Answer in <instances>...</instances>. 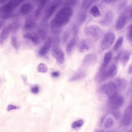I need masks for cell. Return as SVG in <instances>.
Masks as SVG:
<instances>
[{
	"mask_svg": "<svg viewBox=\"0 0 132 132\" xmlns=\"http://www.w3.org/2000/svg\"><path fill=\"white\" fill-rule=\"evenodd\" d=\"M73 13V10L70 7H67L61 9L52 22V31L55 33L59 32L60 28L68 23Z\"/></svg>",
	"mask_w": 132,
	"mask_h": 132,
	"instance_id": "6da1fadb",
	"label": "cell"
},
{
	"mask_svg": "<svg viewBox=\"0 0 132 132\" xmlns=\"http://www.w3.org/2000/svg\"><path fill=\"white\" fill-rule=\"evenodd\" d=\"M123 102V97L117 93L109 98V104L111 110L118 109L122 105Z\"/></svg>",
	"mask_w": 132,
	"mask_h": 132,
	"instance_id": "7a4b0ae2",
	"label": "cell"
},
{
	"mask_svg": "<svg viewBox=\"0 0 132 132\" xmlns=\"http://www.w3.org/2000/svg\"><path fill=\"white\" fill-rule=\"evenodd\" d=\"M115 38V36L114 33L109 32L106 33L101 43L102 50H105L108 49L113 44Z\"/></svg>",
	"mask_w": 132,
	"mask_h": 132,
	"instance_id": "3957f363",
	"label": "cell"
},
{
	"mask_svg": "<svg viewBox=\"0 0 132 132\" xmlns=\"http://www.w3.org/2000/svg\"><path fill=\"white\" fill-rule=\"evenodd\" d=\"M101 89L103 93L108 95V98L117 93L116 85L113 82H109L103 85Z\"/></svg>",
	"mask_w": 132,
	"mask_h": 132,
	"instance_id": "277c9868",
	"label": "cell"
},
{
	"mask_svg": "<svg viewBox=\"0 0 132 132\" xmlns=\"http://www.w3.org/2000/svg\"><path fill=\"white\" fill-rule=\"evenodd\" d=\"M131 54V52L129 51L122 50L115 57V59L117 61L119 60L122 64L125 66L129 61Z\"/></svg>",
	"mask_w": 132,
	"mask_h": 132,
	"instance_id": "5b68a950",
	"label": "cell"
},
{
	"mask_svg": "<svg viewBox=\"0 0 132 132\" xmlns=\"http://www.w3.org/2000/svg\"><path fill=\"white\" fill-rule=\"evenodd\" d=\"M52 53L53 57L57 62L60 64H62L64 60V54L62 50L57 46H54L52 49Z\"/></svg>",
	"mask_w": 132,
	"mask_h": 132,
	"instance_id": "8992f818",
	"label": "cell"
},
{
	"mask_svg": "<svg viewBox=\"0 0 132 132\" xmlns=\"http://www.w3.org/2000/svg\"><path fill=\"white\" fill-rule=\"evenodd\" d=\"M24 0H11L2 8V10L6 14L10 12Z\"/></svg>",
	"mask_w": 132,
	"mask_h": 132,
	"instance_id": "52a82bcc",
	"label": "cell"
},
{
	"mask_svg": "<svg viewBox=\"0 0 132 132\" xmlns=\"http://www.w3.org/2000/svg\"><path fill=\"white\" fill-rule=\"evenodd\" d=\"M97 60L96 55L93 53H89L86 54L83 58L82 61V65L85 67L91 66L95 64Z\"/></svg>",
	"mask_w": 132,
	"mask_h": 132,
	"instance_id": "ba28073f",
	"label": "cell"
},
{
	"mask_svg": "<svg viewBox=\"0 0 132 132\" xmlns=\"http://www.w3.org/2000/svg\"><path fill=\"white\" fill-rule=\"evenodd\" d=\"M132 105L131 104L126 109L123 117L122 123L126 126H129L132 121Z\"/></svg>",
	"mask_w": 132,
	"mask_h": 132,
	"instance_id": "9c48e42d",
	"label": "cell"
},
{
	"mask_svg": "<svg viewBox=\"0 0 132 132\" xmlns=\"http://www.w3.org/2000/svg\"><path fill=\"white\" fill-rule=\"evenodd\" d=\"M100 32L101 29L100 28L94 25L87 27L85 30V33L86 35L93 37L98 36Z\"/></svg>",
	"mask_w": 132,
	"mask_h": 132,
	"instance_id": "30bf717a",
	"label": "cell"
},
{
	"mask_svg": "<svg viewBox=\"0 0 132 132\" xmlns=\"http://www.w3.org/2000/svg\"><path fill=\"white\" fill-rule=\"evenodd\" d=\"M109 78L108 69L101 66L96 76V79L97 81L100 82Z\"/></svg>",
	"mask_w": 132,
	"mask_h": 132,
	"instance_id": "8fae6325",
	"label": "cell"
},
{
	"mask_svg": "<svg viewBox=\"0 0 132 132\" xmlns=\"http://www.w3.org/2000/svg\"><path fill=\"white\" fill-rule=\"evenodd\" d=\"M12 26L11 24L5 27L0 34V44H2L8 37L10 32L12 30Z\"/></svg>",
	"mask_w": 132,
	"mask_h": 132,
	"instance_id": "7c38bea8",
	"label": "cell"
},
{
	"mask_svg": "<svg viewBox=\"0 0 132 132\" xmlns=\"http://www.w3.org/2000/svg\"><path fill=\"white\" fill-rule=\"evenodd\" d=\"M61 2V0H57L49 7L45 14L46 19H49L52 16Z\"/></svg>",
	"mask_w": 132,
	"mask_h": 132,
	"instance_id": "4fadbf2b",
	"label": "cell"
},
{
	"mask_svg": "<svg viewBox=\"0 0 132 132\" xmlns=\"http://www.w3.org/2000/svg\"><path fill=\"white\" fill-rule=\"evenodd\" d=\"M52 44L51 39L49 38L46 41L39 51V55L42 56L45 55L49 51Z\"/></svg>",
	"mask_w": 132,
	"mask_h": 132,
	"instance_id": "5bb4252c",
	"label": "cell"
},
{
	"mask_svg": "<svg viewBox=\"0 0 132 132\" xmlns=\"http://www.w3.org/2000/svg\"><path fill=\"white\" fill-rule=\"evenodd\" d=\"M127 21V18L124 15H120L117 19L115 23V28L117 30H119L125 26Z\"/></svg>",
	"mask_w": 132,
	"mask_h": 132,
	"instance_id": "9a60e30c",
	"label": "cell"
},
{
	"mask_svg": "<svg viewBox=\"0 0 132 132\" xmlns=\"http://www.w3.org/2000/svg\"><path fill=\"white\" fill-rule=\"evenodd\" d=\"M114 83L117 89H118L121 91L124 90L126 88L127 85V81L122 78H118L117 79Z\"/></svg>",
	"mask_w": 132,
	"mask_h": 132,
	"instance_id": "2e32d148",
	"label": "cell"
},
{
	"mask_svg": "<svg viewBox=\"0 0 132 132\" xmlns=\"http://www.w3.org/2000/svg\"><path fill=\"white\" fill-rule=\"evenodd\" d=\"M113 18V14L111 11L107 12L104 18L101 21V24L104 26H109L111 23Z\"/></svg>",
	"mask_w": 132,
	"mask_h": 132,
	"instance_id": "e0dca14e",
	"label": "cell"
},
{
	"mask_svg": "<svg viewBox=\"0 0 132 132\" xmlns=\"http://www.w3.org/2000/svg\"><path fill=\"white\" fill-rule=\"evenodd\" d=\"M78 39L77 36H75L69 41L66 48V51L68 53L71 52L77 44Z\"/></svg>",
	"mask_w": 132,
	"mask_h": 132,
	"instance_id": "ac0fdd59",
	"label": "cell"
},
{
	"mask_svg": "<svg viewBox=\"0 0 132 132\" xmlns=\"http://www.w3.org/2000/svg\"><path fill=\"white\" fill-rule=\"evenodd\" d=\"M32 9V5L30 3H27L23 4L21 7L20 9L21 14L25 15L29 13Z\"/></svg>",
	"mask_w": 132,
	"mask_h": 132,
	"instance_id": "d6986e66",
	"label": "cell"
},
{
	"mask_svg": "<svg viewBox=\"0 0 132 132\" xmlns=\"http://www.w3.org/2000/svg\"><path fill=\"white\" fill-rule=\"evenodd\" d=\"M112 55V51L109 50L106 52L104 55L103 62L101 66L105 68H106L109 62L110 61Z\"/></svg>",
	"mask_w": 132,
	"mask_h": 132,
	"instance_id": "ffe728a7",
	"label": "cell"
},
{
	"mask_svg": "<svg viewBox=\"0 0 132 132\" xmlns=\"http://www.w3.org/2000/svg\"><path fill=\"white\" fill-rule=\"evenodd\" d=\"M89 45L87 42L85 40H82L79 44L78 49L79 51L81 53L85 52L88 50Z\"/></svg>",
	"mask_w": 132,
	"mask_h": 132,
	"instance_id": "44dd1931",
	"label": "cell"
},
{
	"mask_svg": "<svg viewBox=\"0 0 132 132\" xmlns=\"http://www.w3.org/2000/svg\"><path fill=\"white\" fill-rule=\"evenodd\" d=\"M85 73L82 71H79L74 74L70 78L69 81H73L82 78L85 76Z\"/></svg>",
	"mask_w": 132,
	"mask_h": 132,
	"instance_id": "7402d4cb",
	"label": "cell"
},
{
	"mask_svg": "<svg viewBox=\"0 0 132 132\" xmlns=\"http://www.w3.org/2000/svg\"><path fill=\"white\" fill-rule=\"evenodd\" d=\"M35 25V22L34 20L31 18H29L26 21L24 28L26 30H29L33 28Z\"/></svg>",
	"mask_w": 132,
	"mask_h": 132,
	"instance_id": "603a6c76",
	"label": "cell"
},
{
	"mask_svg": "<svg viewBox=\"0 0 132 132\" xmlns=\"http://www.w3.org/2000/svg\"><path fill=\"white\" fill-rule=\"evenodd\" d=\"M117 68L114 64L112 65L108 69V72L109 78L113 77L117 74Z\"/></svg>",
	"mask_w": 132,
	"mask_h": 132,
	"instance_id": "cb8c5ba5",
	"label": "cell"
},
{
	"mask_svg": "<svg viewBox=\"0 0 132 132\" xmlns=\"http://www.w3.org/2000/svg\"><path fill=\"white\" fill-rule=\"evenodd\" d=\"M123 41L122 36L119 37L117 40L113 48V50L114 51L118 50L121 47Z\"/></svg>",
	"mask_w": 132,
	"mask_h": 132,
	"instance_id": "d4e9b609",
	"label": "cell"
},
{
	"mask_svg": "<svg viewBox=\"0 0 132 132\" xmlns=\"http://www.w3.org/2000/svg\"><path fill=\"white\" fill-rule=\"evenodd\" d=\"M90 13V14L94 17H98L101 15L100 12L98 7L96 6H94L91 9Z\"/></svg>",
	"mask_w": 132,
	"mask_h": 132,
	"instance_id": "484cf974",
	"label": "cell"
},
{
	"mask_svg": "<svg viewBox=\"0 0 132 132\" xmlns=\"http://www.w3.org/2000/svg\"><path fill=\"white\" fill-rule=\"evenodd\" d=\"M37 70L39 72L45 73L48 71V68L47 65L45 64L41 63L38 66Z\"/></svg>",
	"mask_w": 132,
	"mask_h": 132,
	"instance_id": "4316f807",
	"label": "cell"
},
{
	"mask_svg": "<svg viewBox=\"0 0 132 132\" xmlns=\"http://www.w3.org/2000/svg\"><path fill=\"white\" fill-rule=\"evenodd\" d=\"M94 0H83L82 3V7L85 9L89 8L93 3Z\"/></svg>",
	"mask_w": 132,
	"mask_h": 132,
	"instance_id": "83f0119b",
	"label": "cell"
},
{
	"mask_svg": "<svg viewBox=\"0 0 132 132\" xmlns=\"http://www.w3.org/2000/svg\"><path fill=\"white\" fill-rule=\"evenodd\" d=\"M114 121L113 119L111 118H109L105 123L104 127L106 128H109L112 127Z\"/></svg>",
	"mask_w": 132,
	"mask_h": 132,
	"instance_id": "f1b7e54d",
	"label": "cell"
},
{
	"mask_svg": "<svg viewBox=\"0 0 132 132\" xmlns=\"http://www.w3.org/2000/svg\"><path fill=\"white\" fill-rule=\"evenodd\" d=\"M79 0H66L65 5L67 7L73 6L76 5L78 3Z\"/></svg>",
	"mask_w": 132,
	"mask_h": 132,
	"instance_id": "f546056e",
	"label": "cell"
},
{
	"mask_svg": "<svg viewBox=\"0 0 132 132\" xmlns=\"http://www.w3.org/2000/svg\"><path fill=\"white\" fill-rule=\"evenodd\" d=\"M84 121L82 120H79L73 122L72 125V127L73 128L79 127L83 125Z\"/></svg>",
	"mask_w": 132,
	"mask_h": 132,
	"instance_id": "4dcf8cb0",
	"label": "cell"
},
{
	"mask_svg": "<svg viewBox=\"0 0 132 132\" xmlns=\"http://www.w3.org/2000/svg\"><path fill=\"white\" fill-rule=\"evenodd\" d=\"M118 109L112 110L111 113L114 118L117 119H119L121 116V114Z\"/></svg>",
	"mask_w": 132,
	"mask_h": 132,
	"instance_id": "1f68e13d",
	"label": "cell"
},
{
	"mask_svg": "<svg viewBox=\"0 0 132 132\" xmlns=\"http://www.w3.org/2000/svg\"><path fill=\"white\" fill-rule=\"evenodd\" d=\"M11 42L12 46L16 50L18 49L19 46L16 38L15 36H12L11 38Z\"/></svg>",
	"mask_w": 132,
	"mask_h": 132,
	"instance_id": "d6a6232c",
	"label": "cell"
},
{
	"mask_svg": "<svg viewBox=\"0 0 132 132\" xmlns=\"http://www.w3.org/2000/svg\"><path fill=\"white\" fill-rule=\"evenodd\" d=\"M30 39L33 43L36 44H39L40 42L39 37L35 34H32Z\"/></svg>",
	"mask_w": 132,
	"mask_h": 132,
	"instance_id": "836d02e7",
	"label": "cell"
},
{
	"mask_svg": "<svg viewBox=\"0 0 132 132\" xmlns=\"http://www.w3.org/2000/svg\"><path fill=\"white\" fill-rule=\"evenodd\" d=\"M128 32L127 34V37L128 39L130 41L132 40V26L131 24L129 26L128 28Z\"/></svg>",
	"mask_w": 132,
	"mask_h": 132,
	"instance_id": "e575fe53",
	"label": "cell"
},
{
	"mask_svg": "<svg viewBox=\"0 0 132 132\" xmlns=\"http://www.w3.org/2000/svg\"><path fill=\"white\" fill-rule=\"evenodd\" d=\"M20 107L17 106L12 104L9 105L7 107V111H10L12 110H16L19 109Z\"/></svg>",
	"mask_w": 132,
	"mask_h": 132,
	"instance_id": "d590c367",
	"label": "cell"
},
{
	"mask_svg": "<svg viewBox=\"0 0 132 132\" xmlns=\"http://www.w3.org/2000/svg\"><path fill=\"white\" fill-rule=\"evenodd\" d=\"M69 36V34L68 32H65L64 33L62 38L63 41L64 43H65L67 41Z\"/></svg>",
	"mask_w": 132,
	"mask_h": 132,
	"instance_id": "8d00e7d4",
	"label": "cell"
},
{
	"mask_svg": "<svg viewBox=\"0 0 132 132\" xmlns=\"http://www.w3.org/2000/svg\"><path fill=\"white\" fill-rule=\"evenodd\" d=\"M39 91V88L37 86L33 87L31 89V92L34 94H37L38 93Z\"/></svg>",
	"mask_w": 132,
	"mask_h": 132,
	"instance_id": "74e56055",
	"label": "cell"
},
{
	"mask_svg": "<svg viewBox=\"0 0 132 132\" xmlns=\"http://www.w3.org/2000/svg\"><path fill=\"white\" fill-rule=\"evenodd\" d=\"M86 18V15L84 13H82L80 14L79 16V20L81 22H83L85 20Z\"/></svg>",
	"mask_w": 132,
	"mask_h": 132,
	"instance_id": "f35d334b",
	"label": "cell"
},
{
	"mask_svg": "<svg viewBox=\"0 0 132 132\" xmlns=\"http://www.w3.org/2000/svg\"><path fill=\"white\" fill-rule=\"evenodd\" d=\"M39 34L42 39H44L45 37L46 33L45 31L43 30H40L39 32Z\"/></svg>",
	"mask_w": 132,
	"mask_h": 132,
	"instance_id": "ab89813d",
	"label": "cell"
},
{
	"mask_svg": "<svg viewBox=\"0 0 132 132\" xmlns=\"http://www.w3.org/2000/svg\"><path fill=\"white\" fill-rule=\"evenodd\" d=\"M73 34L75 36H77L79 31V29L76 26H74L73 28Z\"/></svg>",
	"mask_w": 132,
	"mask_h": 132,
	"instance_id": "60d3db41",
	"label": "cell"
},
{
	"mask_svg": "<svg viewBox=\"0 0 132 132\" xmlns=\"http://www.w3.org/2000/svg\"><path fill=\"white\" fill-rule=\"evenodd\" d=\"M32 34L27 33L24 34L23 36V37L26 39H30Z\"/></svg>",
	"mask_w": 132,
	"mask_h": 132,
	"instance_id": "b9f144b4",
	"label": "cell"
},
{
	"mask_svg": "<svg viewBox=\"0 0 132 132\" xmlns=\"http://www.w3.org/2000/svg\"><path fill=\"white\" fill-rule=\"evenodd\" d=\"M51 75L54 78H57L59 76L60 73L58 72L54 71L52 73Z\"/></svg>",
	"mask_w": 132,
	"mask_h": 132,
	"instance_id": "7bdbcfd3",
	"label": "cell"
},
{
	"mask_svg": "<svg viewBox=\"0 0 132 132\" xmlns=\"http://www.w3.org/2000/svg\"><path fill=\"white\" fill-rule=\"evenodd\" d=\"M128 72L129 74H131L132 73V64H130L128 68Z\"/></svg>",
	"mask_w": 132,
	"mask_h": 132,
	"instance_id": "ee69618b",
	"label": "cell"
},
{
	"mask_svg": "<svg viewBox=\"0 0 132 132\" xmlns=\"http://www.w3.org/2000/svg\"><path fill=\"white\" fill-rule=\"evenodd\" d=\"M105 117L106 116H104L102 117L101 118L100 120V124L101 125L102 124Z\"/></svg>",
	"mask_w": 132,
	"mask_h": 132,
	"instance_id": "f6af8a7d",
	"label": "cell"
},
{
	"mask_svg": "<svg viewBox=\"0 0 132 132\" xmlns=\"http://www.w3.org/2000/svg\"><path fill=\"white\" fill-rule=\"evenodd\" d=\"M22 78L23 80L24 83L25 84H26L27 83V78L26 77L22 75Z\"/></svg>",
	"mask_w": 132,
	"mask_h": 132,
	"instance_id": "bcb514c9",
	"label": "cell"
},
{
	"mask_svg": "<svg viewBox=\"0 0 132 132\" xmlns=\"http://www.w3.org/2000/svg\"><path fill=\"white\" fill-rule=\"evenodd\" d=\"M40 1V5H44L46 2L48 0H39Z\"/></svg>",
	"mask_w": 132,
	"mask_h": 132,
	"instance_id": "7dc6e473",
	"label": "cell"
},
{
	"mask_svg": "<svg viewBox=\"0 0 132 132\" xmlns=\"http://www.w3.org/2000/svg\"><path fill=\"white\" fill-rule=\"evenodd\" d=\"M104 1L107 2H112L116 0H103Z\"/></svg>",
	"mask_w": 132,
	"mask_h": 132,
	"instance_id": "c3c4849f",
	"label": "cell"
},
{
	"mask_svg": "<svg viewBox=\"0 0 132 132\" xmlns=\"http://www.w3.org/2000/svg\"><path fill=\"white\" fill-rule=\"evenodd\" d=\"M7 0H0V3H3L6 2Z\"/></svg>",
	"mask_w": 132,
	"mask_h": 132,
	"instance_id": "681fc988",
	"label": "cell"
},
{
	"mask_svg": "<svg viewBox=\"0 0 132 132\" xmlns=\"http://www.w3.org/2000/svg\"><path fill=\"white\" fill-rule=\"evenodd\" d=\"M2 22L0 21V29L2 26Z\"/></svg>",
	"mask_w": 132,
	"mask_h": 132,
	"instance_id": "f907efd6",
	"label": "cell"
}]
</instances>
